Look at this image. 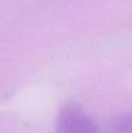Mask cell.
I'll list each match as a JSON object with an SVG mask.
<instances>
[{
	"label": "cell",
	"mask_w": 132,
	"mask_h": 133,
	"mask_svg": "<svg viewBox=\"0 0 132 133\" xmlns=\"http://www.w3.org/2000/svg\"><path fill=\"white\" fill-rule=\"evenodd\" d=\"M111 133H132V116L115 123Z\"/></svg>",
	"instance_id": "cell-2"
},
{
	"label": "cell",
	"mask_w": 132,
	"mask_h": 133,
	"mask_svg": "<svg viewBox=\"0 0 132 133\" xmlns=\"http://www.w3.org/2000/svg\"><path fill=\"white\" fill-rule=\"evenodd\" d=\"M57 133H98V127L79 107L69 105L58 115Z\"/></svg>",
	"instance_id": "cell-1"
}]
</instances>
